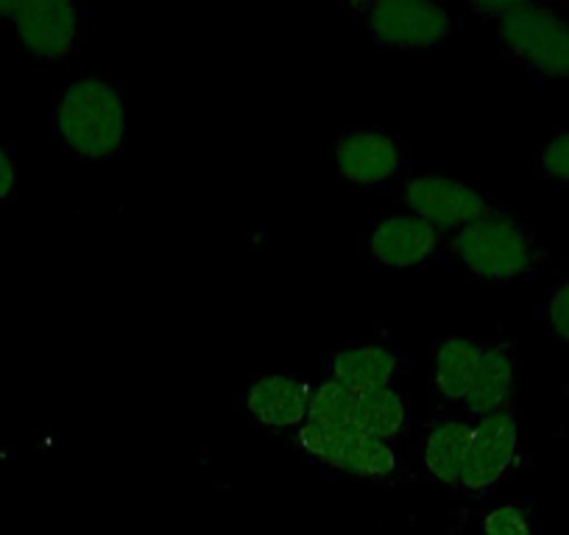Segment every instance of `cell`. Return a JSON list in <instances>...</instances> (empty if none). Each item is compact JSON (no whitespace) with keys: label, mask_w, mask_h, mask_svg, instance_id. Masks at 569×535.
Masks as SVG:
<instances>
[{"label":"cell","mask_w":569,"mask_h":535,"mask_svg":"<svg viewBox=\"0 0 569 535\" xmlns=\"http://www.w3.org/2000/svg\"><path fill=\"white\" fill-rule=\"evenodd\" d=\"M62 143L81 160H107L123 145L126 103L114 84L103 79H76L57 107Z\"/></svg>","instance_id":"6da1fadb"},{"label":"cell","mask_w":569,"mask_h":535,"mask_svg":"<svg viewBox=\"0 0 569 535\" xmlns=\"http://www.w3.org/2000/svg\"><path fill=\"white\" fill-rule=\"evenodd\" d=\"M475 9L497 18L502 42L539 73L569 79V20L539 3H475Z\"/></svg>","instance_id":"7a4b0ae2"},{"label":"cell","mask_w":569,"mask_h":535,"mask_svg":"<svg viewBox=\"0 0 569 535\" xmlns=\"http://www.w3.org/2000/svg\"><path fill=\"white\" fill-rule=\"evenodd\" d=\"M456 251L472 274L489 282L517 280L533 262V249L525 229L495 212H486L483 218L463 226L456 238Z\"/></svg>","instance_id":"3957f363"},{"label":"cell","mask_w":569,"mask_h":535,"mask_svg":"<svg viewBox=\"0 0 569 535\" xmlns=\"http://www.w3.org/2000/svg\"><path fill=\"white\" fill-rule=\"evenodd\" d=\"M0 18L14 23L26 51L40 59H64L81 37V12L68 0H7Z\"/></svg>","instance_id":"277c9868"},{"label":"cell","mask_w":569,"mask_h":535,"mask_svg":"<svg viewBox=\"0 0 569 535\" xmlns=\"http://www.w3.org/2000/svg\"><path fill=\"white\" fill-rule=\"evenodd\" d=\"M366 29L393 48H433L450 34L452 18L427 0H382L366 9Z\"/></svg>","instance_id":"5b68a950"},{"label":"cell","mask_w":569,"mask_h":535,"mask_svg":"<svg viewBox=\"0 0 569 535\" xmlns=\"http://www.w3.org/2000/svg\"><path fill=\"white\" fill-rule=\"evenodd\" d=\"M405 204L433 229H463L489 212L486 199L456 179L421 173L405 184Z\"/></svg>","instance_id":"8992f818"},{"label":"cell","mask_w":569,"mask_h":535,"mask_svg":"<svg viewBox=\"0 0 569 535\" xmlns=\"http://www.w3.org/2000/svg\"><path fill=\"white\" fill-rule=\"evenodd\" d=\"M513 455H517V422L511 413L480 418L472 427V444H469L461 485L469 491L489 488L508 472Z\"/></svg>","instance_id":"52a82bcc"},{"label":"cell","mask_w":569,"mask_h":535,"mask_svg":"<svg viewBox=\"0 0 569 535\" xmlns=\"http://www.w3.org/2000/svg\"><path fill=\"white\" fill-rule=\"evenodd\" d=\"M338 171L352 184H382L402 168V149L382 131H352L336 145Z\"/></svg>","instance_id":"ba28073f"},{"label":"cell","mask_w":569,"mask_h":535,"mask_svg":"<svg viewBox=\"0 0 569 535\" xmlns=\"http://www.w3.org/2000/svg\"><path fill=\"white\" fill-rule=\"evenodd\" d=\"M371 256L388 268L421 265L439 249V229L416 215L382 218L369 238Z\"/></svg>","instance_id":"9c48e42d"},{"label":"cell","mask_w":569,"mask_h":535,"mask_svg":"<svg viewBox=\"0 0 569 535\" xmlns=\"http://www.w3.org/2000/svg\"><path fill=\"white\" fill-rule=\"evenodd\" d=\"M310 396L308 385L293 376H260L246 393V407L266 427H302L310 418Z\"/></svg>","instance_id":"30bf717a"},{"label":"cell","mask_w":569,"mask_h":535,"mask_svg":"<svg viewBox=\"0 0 569 535\" xmlns=\"http://www.w3.org/2000/svg\"><path fill=\"white\" fill-rule=\"evenodd\" d=\"M393 374H397V357L382 346L343 349L332 357V380L355 393L391 387Z\"/></svg>","instance_id":"8fae6325"},{"label":"cell","mask_w":569,"mask_h":535,"mask_svg":"<svg viewBox=\"0 0 569 535\" xmlns=\"http://www.w3.org/2000/svg\"><path fill=\"white\" fill-rule=\"evenodd\" d=\"M469 444H472V424L458 422V418L436 424L425 441L427 472L447 485H461Z\"/></svg>","instance_id":"7c38bea8"},{"label":"cell","mask_w":569,"mask_h":535,"mask_svg":"<svg viewBox=\"0 0 569 535\" xmlns=\"http://www.w3.org/2000/svg\"><path fill=\"white\" fill-rule=\"evenodd\" d=\"M511 393H513L511 357H508L502 349H483L478 380H475L469 396L463 398V407L478 418L495 416V413H506Z\"/></svg>","instance_id":"4fadbf2b"},{"label":"cell","mask_w":569,"mask_h":535,"mask_svg":"<svg viewBox=\"0 0 569 535\" xmlns=\"http://www.w3.org/2000/svg\"><path fill=\"white\" fill-rule=\"evenodd\" d=\"M483 346L469 337H450L436 352V385L450 402H463L478 380Z\"/></svg>","instance_id":"5bb4252c"},{"label":"cell","mask_w":569,"mask_h":535,"mask_svg":"<svg viewBox=\"0 0 569 535\" xmlns=\"http://www.w3.org/2000/svg\"><path fill=\"white\" fill-rule=\"evenodd\" d=\"M405 422H408V411H405L402 396L393 387L358 393L352 433H363L377 441H388L402 433Z\"/></svg>","instance_id":"9a60e30c"},{"label":"cell","mask_w":569,"mask_h":535,"mask_svg":"<svg viewBox=\"0 0 569 535\" xmlns=\"http://www.w3.org/2000/svg\"><path fill=\"white\" fill-rule=\"evenodd\" d=\"M355 405H358V393L343 387L341 382L330 380L310 396V422L338 430H352Z\"/></svg>","instance_id":"2e32d148"},{"label":"cell","mask_w":569,"mask_h":535,"mask_svg":"<svg viewBox=\"0 0 569 535\" xmlns=\"http://www.w3.org/2000/svg\"><path fill=\"white\" fill-rule=\"evenodd\" d=\"M393 468H397V455L386 441H377L363 433L355 435L343 472L355 474V477H388Z\"/></svg>","instance_id":"e0dca14e"},{"label":"cell","mask_w":569,"mask_h":535,"mask_svg":"<svg viewBox=\"0 0 569 535\" xmlns=\"http://www.w3.org/2000/svg\"><path fill=\"white\" fill-rule=\"evenodd\" d=\"M483 535H530L528 516L517 505H502L486 513Z\"/></svg>","instance_id":"ac0fdd59"},{"label":"cell","mask_w":569,"mask_h":535,"mask_svg":"<svg viewBox=\"0 0 569 535\" xmlns=\"http://www.w3.org/2000/svg\"><path fill=\"white\" fill-rule=\"evenodd\" d=\"M541 165H545V171L550 176L569 182V131H561L558 138H552L545 145V151H541Z\"/></svg>","instance_id":"d6986e66"},{"label":"cell","mask_w":569,"mask_h":535,"mask_svg":"<svg viewBox=\"0 0 569 535\" xmlns=\"http://www.w3.org/2000/svg\"><path fill=\"white\" fill-rule=\"evenodd\" d=\"M547 321H550L552 332H556L561 341H569V282H563V285L556 291V296L550 299Z\"/></svg>","instance_id":"ffe728a7"},{"label":"cell","mask_w":569,"mask_h":535,"mask_svg":"<svg viewBox=\"0 0 569 535\" xmlns=\"http://www.w3.org/2000/svg\"><path fill=\"white\" fill-rule=\"evenodd\" d=\"M14 188H18V168L12 154L0 145V204L14 193Z\"/></svg>","instance_id":"44dd1931"}]
</instances>
